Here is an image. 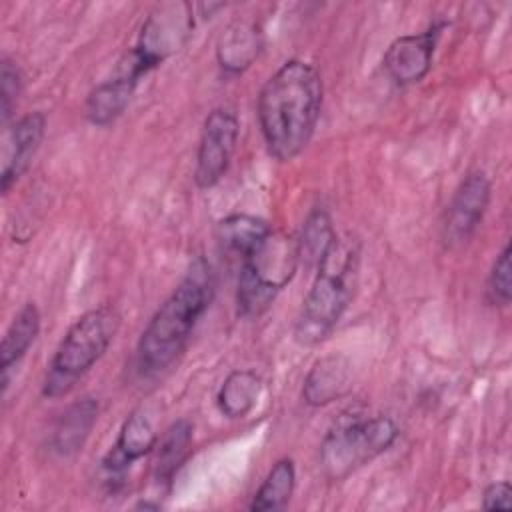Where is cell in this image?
I'll return each instance as SVG.
<instances>
[{"label":"cell","mask_w":512,"mask_h":512,"mask_svg":"<svg viewBox=\"0 0 512 512\" xmlns=\"http://www.w3.org/2000/svg\"><path fill=\"white\" fill-rule=\"evenodd\" d=\"M510 242L504 244V248L498 252L488 280H486V298L490 304L506 308L512 300V264H510Z\"/></svg>","instance_id":"603a6c76"},{"label":"cell","mask_w":512,"mask_h":512,"mask_svg":"<svg viewBox=\"0 0 512 512\" xmlns=\"http://www.w3.org/2000/svg\"><path fill=\"white\" fill-rule=\"evenodd\" d=\"M336 238L338 234L332 226L330 214L324 208L316 206L308 212L302 230L296 236L300 262H304L306 268H316Z\"/></svg>","instance_id":"7402d4cb"},{"label":"cell","mask_w":512,"mask_h":512,"mask_svg":"<svg viewBox=\"0 0 512 512\" xmlns=\"http://www.w3.org/2000/svg\"><path fill=\"white\" fill-rule=\"evenodd\" d=\"M38 332H40V312L34 302H26L12 318L10 326L4 332L2 344H0V372H2V388L4 390L8 386L10 370L30 350Z\"/></svg>","instance_id":"e0dca14e"},{"label":"cell","mask_w":512,"mask_h":512,"mask_svg":"<svg viewBox=\"0 0 512 512\" xmlns=\"http://www.w3.org/2000/svg\"><path fill=\"white\" fill-rule=\"evenodd\" d=\"M294 486H296L294 460L292 458L276 460L268 470L266 478L262 480V484L258 486V490L254 492L248 504V510L252 512L282 510L290 502L294 494Z\"/></svg>","instance_id":"44dd1931"},{"label":"cell","mask_w":512,"mask_h":512,"mask_svg":"<svg viewBox=\"0 0 512 512\" xmlns=\"http://www.w3.org/2000/svg\"><path fill=\"white\" fill-rule=\"evenodd\" d=\"M270 234V224L250 214H230L216 224V238L220 246L240 260L252 254Z\"/></svg>","instance_id":"d6986e66"},{"label":"cell","mask_w":512,"mask_h":512,"mask_svg":"<svg viewBox=\"0 0 512 512\" xmlns=\"http://www.w3.org/2000/svg\"><path fill=\"white\" fill-rule=\"evenodd\" d=\"M322 110V76L298 58L286 60L260 88L258 126L266 150L278 162H290L310 144Z\"/></svg>","instance_id":"6da1fadb"},{"label":"cell","mask_w":512,"mask_h":512,"mask_svg":"<svg viewBox=\"0 0 512 512\" xmlns=\"http://www.w3.org/2000/svg\"><path fill=\"white\" fill-rule=\"evenodd\" d=\"M158 438L152 418L144 408H136L124 418L116 442L100 462L108 490H116L124 482L126 472L136 460L154 452Z\"/></svg>","instance_id":"30bf717a"},{"label":"cell","mask_w":512,"mask_h":512,"mask_svg":"<svg viewBox=\"0 0 512 512\" xmlns=\"http://www.w3.org/2000/svg\"><path fill=\"white\" fill-rule=\"evenodd\" d=\"M444 26V22H434L424 32L404 34L392 40L384 52L382 68L394 84L410 86L430 72Z\"/></svg>","instance_id":"8fae6325"},{"label":"cell","mask_w":512,"mask_h":512,"mask_svg":"<svg viewBox=\"0 0 512 512\" xmlns=\"http://www.w3.org/2000/svg\"><path fill=\"white\" fill-rule=\"evenodd\" d=\"M400 436L390 416L348 418L336 422L320 444V466L328 480H344L386 452Z\"/></svg>","instance_id":"8992f818"},{"label":"cell","mask_w":512,"mask_h":512,"mask_svg":"<svg viewBox=\"0 0 512 512\" xmlns=\"http://www.w3.org/2000/svg\"><path fill=\"white\" fill-rule=\"evenodd\" d=\"M118 330L120 312L112 304H100L78 316L50 358L42 382V396H66L76 382L106 354Z\"/></svg>","instance_id":"277c9868"},{"label":"cell","mask_w":512,"mask_h":512,"mask_svg":"<svg viewBox=\"0 0 512 512\" xmlns=\"http://www.w3.org/2000/svg\"><path fill=\"white\" fill-rule=\"evenodd\" d=\"M20 92H22V72L14 60L4 56L0 64V116L4 126H8L12 118Z\"/></svg>","instance_id":"cb8c5ba5"},{"label":"cell","mask_w":512,"mask_h":512,"mask_svg":"<svg viewBox=\"0 0 512 512\" xmlns=\"http://www.w3.org/2000/svg\"><path fill=\"white\" fill-rule=\"evenodd\" d=\"M98 400L94 396H84L68 404L56 418L50 434V448L62 458L78 454L86 440L90 438L98 420Z\"/></svg>","instance_id":"4fadbf2b"},{"label":"cell","mask_w":512,"mask_h":512,"mask_svg":"<svg viewBox=\"0 0 512 512\" xmlns=\"http://www.w3.org/2000/svg\"><path fill=\"white\" fill-rule=\"evenodd\" d=\"M262 46V30L254 22H234L218 38L216 58L222 70L240 74L260 56Z\"/></svg>","instance_id":"2e32d148"},{"label":"cell","mask_w":512,"mask_h":512,"mask_svg":"<svg viewBox=\"0 0 512 512\" xmlns=\"http://www.w3.org/2000/svg\"><path fill=\"white\" fill-rule=\"evenodd\" d=\"M192 26L190 4H162L146 18L136 46L122 60L142 80L186 42Z\"/></svg>","instance_id":"52a82bcc"},{"label":"cell","mask_w":512,"mask_h":512,"mask_svg":"<svg viewBox=\"0 0 512 512\" xmlns=\"http://www.w3.org/2000/svg\"><path fill=\"white\" fill-rule=\"evenodd\" d=\"M194 438V426L190 420L180 418L168 426V430L156 442L154 480L158 486L172 484L176 472L186 462Z\"/></svg>","instance_id":"ac0fdd59"},{"label":"cell","mask_w":512,"mask_h":512,"mask_svg":"<svg viewBox=\"0 0 512 512\" xmlns=\"http://www.w3.org/2000/svg\"><path fill=\"white\" fill-rule=\"evenodd\" d=\"M482 508L492 510H510L512 508V486L510 482H492L482 492Z\"/></svg>","instance_id":"d4e9b609"},{"label":"cell","mask_w":512,"mask_h":512,"mask_svg":"<svg viewBox=\"0 0 512 512\" xmlns=\"http://www.w3.org/2000/svg\"><path fill=\"white\" fill-rule=\"evenodd\" d=\"M360 244L352 236L336 238L316 266V276L306 292L294 324V340L300 346H316L326 340L344 316L356 288Z\"/></svg>","instance_id":"3957f363"},{"label":"cell","mask_w":512,"mask_h":512,"mask_svg":"<svg viewBox=\"0 0 512 512\" xmlns=\"http://www.w3.org/2000/svg\"><path fill=\"white\" fill-rule=\"evenodd\" d=\"M352 384V364L344 354L318 358L302 384V398L308 406H326L342 398Z\"/></svg>","instance_id":"5bb4252c"},{"label":"cell","mask_w":512,"mask_h":512,"mask_svg":"<svg viewBox=\"0 0 512 512\" xmlns=\"http://www.w3.org/2000/svg\"><path fill=\"white\" fill-rule=\"evenodd\" d=\"M262 392V380L254 370H234L222 382L216 394V406L230 420L246 418Z\"/></svg>","instance_id":"ffe728a7"},{"label":"cell","mask_w":512,"mask_h":512,"mask_svg":"<svg viewBox=\"0 0 512 512\" xmlns=\"http://www.w3.org/2000/svg\"><path fill=\"white\" fill-rule=\"evenodd\" d=\"M214 298L212 266L196 256L184 278L156 308L136 346V362L142 376L168 370L184 352L198 320Z\"/></svg>","instance_id":"7a4b0ae2"},{"label":"cell","mask_w":512,"mask_h":512,"mask_svg":"<svg viewBox=\"0 0 512 512\" xmlns=\"http://www.w3.org/2000/svg\"><path fill=\"white\" fill-rule=\"evenodd\" d=\"M296 238L274 232L246 258L240 260L236 284V308L242 318L262 316L276 300L278 292L298 270Z\"/></svg>","instance_id":"5b68a950"},{"label":"cell","mask_w":512,"mask_h":512,"mask_svg":"<svg viewBox=\"0 0 512 512\" xmlns=\"http://www.w3.org/2000/svg\"><path fill=\"white\" fill-rule=\"evenodd\" d=\"M492 198L490 178L482 170L468 172L456 186L442 220V240L448 248L464 246L478 230Z\"/></svg>","instance_id":"9c48e42d"},{"label":"cell","mask_w":512,"mask_h":512,"mask_svg":"<svg viewBox=\"0 0 512 512\" xmlns=\"http://www.w3.org/2000/svg\"><path fill=\"white\" fill-rule=\"evenodd\" d=\"M238 134L240 122L232 108L220 106L208 112L200 130L194 166V184L200 190L214 188L224 178L236 152Z\"/></svg>","instance_id":"ba28073f"},{"label":"cell","mask_w":512,"mask_h":512,"mask_svg":"<svg viewBox=\"0 0 512 512\" xmlns=\"http://www.w3.org/2000/svg\"><path fill=\"white\" fill-rule=\"evenodd\" d=\"M138 84L140 82H136L128 72L116 66L110 78L102 80L88 92L84 102V118L92 126H110L128 108Z\"/></svg>","instance_id":"9a60e30c"},{"label":"cell","mask_w":512,"mask_h":512,"mask_svg":"<svg viewBox=\"0 0 512 512\" xmlns=\"http://www.w3.org/2000/svg\"><path fill=\"white\" fill-rule=\"evenodd\" d=\"M44 134H46V114L40 110L28 112L4 128L2 174H0V186L4 194H8V190L30 168L44 140Z\"/></svg>","instance_id":"7c38bea8"}]
</instances>
